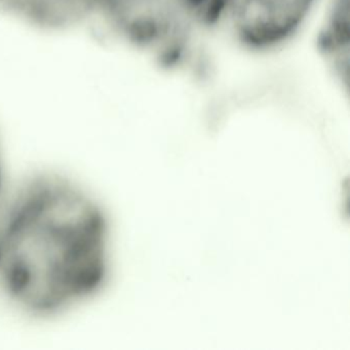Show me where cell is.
I'll use <instances>...</instances> for the list:
<instances>
[{
	"label": "cell",
	"instance_id": "6",
	"mask_svg": "<svg viewBox=\"0 0 350 350\" xmlns=\"http://www.w3.org/2000/svg\"><path fill=\"white\" fill-rule=\"evenodd\" d=\"M3 167H1V161H0V202H1V196H3Z\"/></svg>",
	"mask_w": 350,
	"mask_h": 350
},
{
	"label": "cell",
	"instance_id": "4",
	"mask_svg": "<svg viewBox=\"0 0 350 350\" xmlns=\"http://www.w3.org/2000/svg\"><path fill=\"white\" fill-rule=\"evenodd\" d=\"M0 9L49 31L68 29L96 12V0H0Z\"/></svg>",
	"mask_w": 350,
	"mask_h": 350
},
{
	"label": "cell",
	"instance_id": "5",
	"mask_svg": "<svg viewBox=\"0 0 350 350\" xmlns=\"http://www.w3.org/2000/svg\"><path fill=\"white\" fill-rule=\"evenodd\" d=\"M349 7L348 0H335L319 36V48L335 75L348 83L349 63Z\"/></svg>",
	"mask_w": 350,
	"mask_h": 350
},
{
	"label": "cell",
	"instance_id": "3",
	"mask_svg": "<svg viewBox=\"0 0 350 350\" xmlns=\"http://www.w3.org/2000/svg\"><path fill=\"white\" fill-rule=\"evenodd\" d=\"M315 0H223L222 17L253 49L286 42L300 27Z\"/></svg>",
	"mask_w": 350,
	"mask_h": 350
},
{
	"label": "cell",
	"instance_id": "2",
	"mask_svg": "<svg viewBox=\"0 0 350 350\" xmlns=\"http://www.w3.org/2000/svg\"><path fill=\"white\" fill-rule=\"evenodd\" d=\"M222 8L223 0H96V12L124 40L169 57L222 18Z\"/></svg>",
	"mask_w": 350,
	"mask_h": 350
},
{
	"label": "cell",
	"instance_id": "1",
	"mask_svg": "<svg viewBox=\"0 0 350 350\" xmlns=\"http://www.w3.org/2000/svg\"><path fill=\"white\" fill-rule=\"evenodd\" d=\"M107 220L67 178L36 176L0 221V275L30 314L50 317L99 292L107 278Z\"/></svg>",
	"mask_w": 350,
	"mask_h": 350
}]
</instances>
